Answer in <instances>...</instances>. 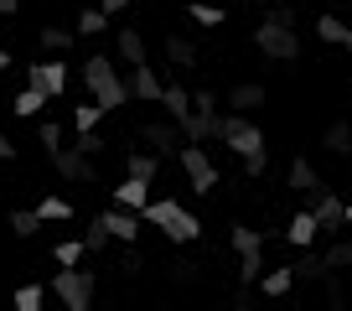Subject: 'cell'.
Returning a JSON list of instances; mask_svg holds the SVG:
<instances>
[{"instance_id": "obj_15", "label": "cell", "mask_w": 352, "mask_h": 311, "mask_svg": "<svg viewBox=\"0 0 352 311\" xmlns=\"http://www.w3.org/2000/svg\"><path fill=\"white\" fill-rule=\"evenodd\" d=\"M321 233V218H316V208H300L296 218H290V228H285V239L296 249H311V239Z\"/></svg>"}, {"instance_id": "obj_49", "label": "cell", "mask_w": 352, "mask_h": 311, "mask_svg": "<svg viewBox=\"0 0 352 311\" xmlns=\"http://www.w3.org/2000/svg\"><path fill=\"white\" fill-rule=\"evenodd\" d=\"M347 228H352V202H347Z\"/></svg>"}, {"instance_id": "obj_30", "label": "cell", "mask_w": 352, "mask_h": 311, "mask_svg": "<svg viewBox=\"0 0 352 311\" xmlns=\"http://www.w3.org/2000/svg\"><path fill=\"white\" fill-rule=\"evenodd\" d=\"M36 42H42V52H67V47H73V32H67V26H42Z\"/></svg>"}, {"instance_id": "obj_48", "label": "cell", "mask_w": 352, "mask_h": 311, "mask_svg": "<svg viewBox=\"0 0 352 311\" xmlns=\"http://www.w3.org/2000/svg\"><path fill=\"white\" fill-rule=\"evenodd\" d=\"M342 47H347V52H352V26H347V42H342Z\"/></svg>"}, {"instance_id": "obj_35", "label": "cell", "mask_w": 352, "mask_h": 311, "mask_svg": "<svg viewBox=\"0 0 352 311\" xmlns=\"http://www.w3.org/2000/svg\"><path fill=\"white\" fill-rule=\"evenodd\" d=\"M83 255H88V244H83V239H57V249H52V259H57V265H83Z\"/></svg>"}, {"instance_id": "obj_44", "label": "cell", "mask_w": 352, "mask_h": 311, "mask_svg": "<svg viewBox=\"0 0 352 311\" xmlns=\"http://www.w3.org/2000/svg\"><path fill=\"white\" fill-rule=\"evenodd\" d=\"M94 6H104L109 16H120V11H130V0H94Z\"/></svg>"}, {"instance_id": "obj_39", "label": "cell", "mask_w": 352, "mask_h": 311, "mask_svg": "<svg viewBox=\"0 0 352 311\" xmlns=\"http://www.w3.org/2000/svg\"><path fill=\"white\" fill-rule=\"evenodd\" d=\"M192 109H197V114H218L223 99H218L212 89H192Z\"/></svg>"}, {"instance_id": "obj_38", "label": "cell", "mask_w": 352, "mask_h": 311, "mask_svg": "<svg viewBox=\"0 0 352 311\" xmlns=\"http://www.w3.org/2000/svg\"><path fill=\"white\" fill-rule=\"evenodd\" d=\"M109 239H114V233L104 228V218H94V223H88V233H83V244H88V255H99V249L109 244Z\"/></svg>"}, {"instance_id": "obj_36", "label": "cell", "mask_w": 352, "mask_h": 311, "mask_svg": "<svg viewBox=\"0 0 352 311\" xmlns=\"http://www.w3.org/2000/svg\"><path fill=\"white\" fill-rule=\"evenodd\" d=\"M259 21H275V26H300V16H296V6H285V0H270Z\"/></svg>"}, {"instance_id": "obj_27", "label": "cell", "mask_w": 352, "mask_h": 311, "mask_svg": "<svg viewBox=\"0 0 352 311\" xmlns=\"http://www.w3.org/2000/svg\"><path fill=\"white\" fill-rule=\"evenodd\" d=\"M259 275H264V249H243V255H239V286L249 290Z\"/></svg>"}, {"instance_id": "obj_24", "label": "cell", "mask_w": 352, "mask_h": 311, "mask_svg": "<svg viewBox=\"0 0 352 311\" xmlns=\"http://www.w3.org/2000/svg\"><path fill=\"white\" fill-rule=\"evenodd\" d=\"M104 26H109V11H104V6H94V0H88L83 11H78V26H73V32H78V36H99Z\"/></svg>"}, {"instance_id": "obj_20", "label": "cell", "mask_w": 352, "mask_h": 311, "mask_svg": "<svg viewBox=\"0 0 352 311\" xmlns=\"http://www.w3.org/2000/svg\"><path fill=\"white\" fill-rule=\"evenodd\" d=\"M124 171L155 182V171H161V151H151V145H145V151H130V156H124Z\"/></svg>"}, {"instance_id": "obj_26", "label": "cell", "mask_w": 352, "mask_h": 311, "mask_svg": "<svg viewBox=\"0 0 352 311\" xmlns=\"http://www.w3.org/2000/svg\"><path fill=\"white\" fill-rule=\"evenodd\" d=\"M316 42L342 47V42H347V21H342V16H316Z\"/></svg>"}, {"instance_id": "obj_40", "label": "cell", "mask_w": 352, "mask_h": 311, "mask_svg": "<svg viewBox=\"0 0 352 311\" xmlns=\"http://www.w3.org/2000/svg\"><path fill=\"white\" fill-rule=\"evenodd\" d=\"M327 265H331V270H347V265H352V233L342 239V244L327 249Z\"/></svg>"}, {"instance_id": "obj_21", "label": "cell", "mask_w": 352, "mask_h": 311, "mask_svg": "<svg viewBox=\"0 0 352 311\" xmlns=\"http://www.w3.org/2000/svg\"><path fill=\"white\" fill-rule=\"evenodd\" d=\"M296 280H300L296 265H280V270H270V275H259V290L275 301V296H290V286H296Z\"/></svg>"}, {"instance_id": "obj_9", "label": "cell", "mask_w": 352, "mask_h": 311, "mask_svg": "<svg viewBox=\"0 0 352 311\" xmlns=\"http://www.w3.org/2000/svg\"><path fill=\"white\" fill-rule=\"evenodd\" d=\"M26 83H36V89H47L52 99H63L67 94V63H26Z\"/></svg>"}, {"instance_id": "obj_31", "label": "cell", "mask_w": 352, "mask_h": 311, "mask_svg": "<svg viewBox=\"0 0 352 311\" xmlns=\"http://www.w3.org/2000/svg\"><path fill=\"white\" fill-rule=\"evenodd\" d=\"M6 223H11V233H16V239H32V233L42 228L47 218H42V213H36V208H32V213H21V208H16L11 218H6Z\"/></svg>"}, {"instance_id": "obj_2", "label": "cell", "mask_w": 352, "mask_h": 311, "mask_svg": "<svg viewBox=\"0 0 352 311\" xmlns=\"http://www.w3.org/2000/svg\"><path fill=\"white\" fill-rule=\"evenodd\" d=\"M83 83H88V94H94L104 109H124V104L135 99V94H130V78H120V67H114L104 52L83 57Z\"/></svg>"}, {"instance_id": "obj_1", "label": "cell", "mask_w": 352, "mask_h": 311, "mask_svg": "<svg viewBox=\"0 0 352 311\" xmlns=\"http://www.w3.org/2000/svg\"><path fill=\"white\" fill-rule=\"evenodd\" d=\"M140 218L151 223V228H161L176 249H187V244H197V239H202V218H197V213H187L176 197H155V202H145Z\"/></svg>"}, {"instance_id": "obj_43", "label": "cell", "mask_w": 352, "mask_h": 311, "mask_svg": "<svg viewBox=\"0 0 352 311\" xmlns=\"http://www.w3.org/2000/svg\"><path fill=\"white\" fill-rule=\"evenodd\" d=\"M171 280H197V265H192V259H176V265H171Z\"/></svg>"}, {"instance_id": "obj_8", "label": "cell", "mask_w": 352, "mask_h": 311, "mask_svg": "<svg viewBox=\"0 0 352 311\" xmlns=\"http://www.w3.org/2000/svg\"><path fill=\"white\" fill-rule=\"evenodd\" d=\"M140 140L151 145V151L171 156V151H182V140H187V135H182V125H176V120H145V125H140Z\"/></svg>"}, {"instance_id": "obj_41", "label": "cell", "mask_w": 352, "mask_h": 311, "mask_svg": "<svg viewBox=\"0 0 352 311\" xmlns=\"http://www.w3.org/2000/svg\"><path fill=\"white\" fill-rule=\"evenodd\" d=\"M270 171V151H254V156H243V177H264Z\"/></svg>"}, {"instance_id": "obj_19", "label": "cell", "mask_w": 352, "mask_h": 311, "mask_svg": "<svg viewBox=\"0 0 352 311\" xmlns=\"http://www.w3.org/2000/svg\"><path fill=\"white\" fill-rule=\"evenodd\" d=\"M114 52L124 57V63H145V32H135V26H120V32H114Z\"/></svg>"}, {"instance_id": "obj_42", "label": "cell", "mask_w": 352, "mask_h": 311, "mask_svg": "<svg viewBox=\"0 0 352 311\" xmlns=\"http://www.w3.org/2000/svg\"><path fill=\"white\" fill-rule=\"evenodd\" d=\"M73 145H78V151H83V156H99V151H104L99 130H78V140H73Z\"/></svg>"}, {"instance_id": "obj_45", "label": "cell", "mask_w": 352, "mask_h": 311, "mask_svg": "<svg viewBox=\"0 0 352 311\" xmlns=\"http://www.w3.org/2000/svg\"><path fill=\"white\" fill-rule=\"evenodd\" d=\"M0 161H16V145L6 140V130H0Z\"/></svg>"}, {"instance_id": "obj_16", "label": "cell", "mask_w": 352, "mask_h": 311, "mask_svg": "<svg viewBox=\"0 0 352 311\" xmlns=\"http://www.w3.org/2000/svg\"><path fill=\"white\" fill-rule=\"evenodd\" d=\"M145 192H151V182H145V177H130V171H124V182L114 187V202H120V208H130V213H145V202H151Z\"/></svg>"}, {"instance_id": "obj_47", "label": "cell", "mask_w": 352, "mask_h": 311, "mask_svg": "<svg viewBox=\"0 0 352 311\" xmlns=\"http://www.w3.org/2000/svg\"><path fill=\"white\" fill-rule=\"evenodd\" d=\"M11 63H16V57L6 52V47H0V73H11Z\"/></svg>"}, {"instance_id": "obj_13", "label": "cell", "mask_w": 352, "mask_h": 311, "mask_svg": "<svg viewBox=\"0 0 352 311\" xmlns=\"http://www.w3.org/2000/svg\"><path fill=\"white\" fill-rule=\"evenodd\" d=\"M161 109H166V120H187L192 114V94H187V83L182 78H166V94H161Z\"/></svg>"}, {"instance_id": "obj_14", "label": "cell", "mask_w": 352, "mask_h": 311, "mask_svg": "<svg viewBox=\"0 0 352 311\" xmlns=\"http://www.w3.org/2000/svg\"><path fill=\"white\" fill-rule=\"evenodd\" d=\"M311 208H316V218H321V233H337L342 223H347V202H342L337 192H321Z\"/></svg>"}, {"instance_id": "obj_18", "label": "cell", "mask_w": 352, "mask_h": 311, "mask_svg": "<svg viewBox=\"0 0 352 311\" xmlns=\"http://www.w3.org/2000/svg\"><path fill=\"white\" fill-rule=\"evenodd\" d=\"M166 63H171L176 73H192V67H197V42H187V36H166Z\"/></svg>"}, {"instance_id": "obj_12", "label": "cell", "mask_w": 352, "mask_h": 311, "mask_svg": "<svg viewBox=\"0 0 352 311\" xmlns=\"http://www.w3.org/2000/svg\"><path fill=\"white\" fill-rule=\"evenodd\" d=\"M130 94H135L140 104H161L166 78H155V67H151V63H135V67H130Z\"/></svg>"}, {"instance_id": "obj_5", "label": "cell", "mask_w": 352, "mask_h": 311, "mask_svg": "<svg viewBox=\"0 0 352 311\" xmlns=\"http://www.w3.org/2000/svg\"><path fill=\"white\" fill-rule=\"evenodd\" d=\"M254 47H259L270 63H296V57H300L296 26H275V21H259V26H254Z\"/></svg>"}, {"instance_id": "obj_34", "label": "cell", "mask_w": 352, "mask_h": 311, "mask_svg": "<svg viewBox=\"0 0 352 311\" xmlns=\"http://www.w3.org/2000/svg\"><path fill=\"white\" fill-rule=\"evenodd\" d=\"M104 114H109V109H104L99 99H94V104H78V109H73V130H99Z\"/></svg>"}, {"instance_id": "obj_28", "label": "cell", "mask_w": 352, "mask_h": 311, "mask_svg": "<svg viewBox=\"0 0 352 311\" xmlns=\"http://www.w3.org/2000/svg\"><path fill=\"white\" fill-rule=\"evenodd\" d=\"M296 275H300V280H327V275H331V265H327V249H321V255H311V249H306V255L296 259Z\"/></svg>"}, {"instance_id": "obj_3", "label": "cell", "mask_w": 352, "mask_h": 311, "mask_svg": "<svg viewBox=\"0 0 352 311\" xmlns=\"http://www.w3.org/2000/svg\"><path fill=\"white\" fill-rule=\"evenodd\" d=\"M94 290H99V275H94V270L57 265V275H52V296L63 301L67 311H88V306H94Z\"/></svg>"}, {"instance_id": "obj_29", "label": "cell", "mask_w": 352, "mask_h": 311, "mask_svg": "<svg viewBox=\"0 0 352 311\" xmlns=\"http://www.w3.org/2000/svg\"><path fill=\"white\" fill-rule=\"evenodd\" d=\"M187 16H192L197 26H208V32H212V26H223V21H228V16H223L218 6H208V0H187Z\"/></svg>"}, {"instance_id": "obj_25", "label": "cell", "mask_w": 352, "mask_h": 311, "mask_svg": "<svg viewBox=\"0 0 352 311\" xmlns=\"http://www.w3.org/2000/svg\"><path fill=\"white\" fill-rule=\"evenodd\" d=\"M264 239H270V233H264V228H249V223H233V233H228L233 255H243V249H264Z\"/></svg>"}, {"instance_id": "obj_7", "label": "cell", "mask_w": 352, "mask_h": 311, "mask_svg": "<svg viewBox=\"0 0 352 311\" xmlns=\"http://www.w3.org/2000/svg\"><path fill=\"white\" fill-rule=\"evenodd\" d=\"M47 161H52V171L63 182H94V177H99V171H94V156H83L78 145H63V151L47 156Z\"/></svg>"}, {"instance_id": "obj_10", "label": "cell", "mask_w": 352, "mask_h": 311, "mask_svg": "<svg viewBox=\"0 0 352 311\" xmlns=\"http://www.w3.org/2000/svg\"><path fill=\"white\" fill-rule=\"evenodd\" d=\"M285 182H290V192H300V197H306V208H311V202H316V197H321V192H327V187H321V171H316V167H311L306 156H296V161H290V171H285Z\"/></svg>"}, {"instance_id": "obj_6", "label": "cell", "mask_w": 352, "mask_h": 311, "mask_svg": "<svg viewBox=\"0 0 352 311\" xmlns=\"http://www.w3.org/2000/svg\"><path fill=\"white\" fill-rule=\"evenodd\" d=\"M182 171H187L197 197H208V192L218 187V167H212V156L202 151V140H182Z\"/></svg>"}, {"instance_id": "obj_11", "label": "cell", "mask_w": 352, "mask_h": 311, "mask_svg": "<svg viewBox=\"0 0 352 311\" xmlns=\"http://www.w3.org/2000/svg\"><path fill=\"white\" fill-rule=\"evenodd\" d=\"M99 218H104V228H109L114 239H120V244H135V239H140V228H145V218H140V213L120 208V202H114L109 213H99Z\"/></svg>"}, {"instance_id": "obj_4", "label": "cell", "mask_w": 352, "mask_h": 311, "mask_svg": "<svg viewBox=\"0 0 352 311\" xmlns=\"http://www.w3.org/2000/svg\"><path fill=\"white\" fill-rule=\"evenodd\" d=\"M212 140H223L239 161H243V156H254V151H270V145H264V130L249 120V114H239V109L218 114V135H212Z\"/></svg>"}, {"instance_id": "obj_22", "label": "cell", "mask_w": 352, "mask_h": 311, "mask_svg": "<svg viewBox=\"0 0 352 311\" xmlns=\"http://www.w3.org/2000/svg\"><path fill=\"white\" fill-rule=\"evenodd\" d=\"M47 99H52V94H47V89H36V83H26V89H21V94H16V99H11V109L21 114V120H36Z\"/></svg>"}, {"instance_id": "obj_23", "label": "cell", "mask_w": 352, "mask_h": 311, "mask_svg": "<svg viewBox=\"0 0 352 311\" xmlns=\"http://www.w3.org/2000/svg\"><path fill=\"white\" fill-rule=\"evenodd\" d=\"M321 145H327L331 156H347L352 151V120H331L327 135H321Z\"/></svg>"}, {"instance_id": "obj_32", "label": "cell", "mask_w": 352, "mask_h": 311, "mask_svg": "<svg viewBox=\"0 0 352 311\" xmlns=\"http://www.w3.org/2000/svg\"><path fill=\"white\" fill-rule=\"evenodd\" d=\"M36 213H42L47 223H67V218H73V202L52 192V197H42V202H36Z\"/></svg>"}, {"instance_id": "obj_33", "label": "cell", "mask_w": 352, "mask_h": 311, "mask_svg": "<svg viewBox=\"0 0 352 311\" xmlns=\"http://www.w3.org/2000/svg\"><path fill=\"white\" fill-rule=\"evenodd\" d=\"M42 301H47V286H16L11 306L16 311H42Z\"/></svg>"}, {"instance_id": "obj_37", "label": "cell", "mask_w": 352, "mask_h": 311, "mask_svg": "<svg viewBox=\"0 0 352 311\" xmlns=\"http://www.w3.org/2000/svg\"><path fill=\"white\" fill-rule=\"evenodd\" d=\"M36 140H42L47 156H57V151H63V125H57V120H42V125H36Z\"/></svg>"}, {"instance_id": "obj_46", "label": "cell", "mask_w": 352, "mask_h": 311, "mask_svg": "<svg viewBox=\"0 0 352 311\" xmlns=\"http://www.w3.org/2000/svg\"><path fill=\"white\" fill-rule=\"evenodd\" d=\"M0 16H21V0H0Z\"/></svg>"}, {"instance_id": "obj_17", "label": "cell", "mask_w": 352, "mask_h": 311, "mask_svg": "<svg viewBox=\"0 0 352 311\" xmlns=\"http://www.w3.org/2000/svg\"><path fill=\"white\" fill-rule=\"evenodd\" d=\"M259 104H270L264 83H233V89H228V109H239V114H254Z\"/></svg>"}]
</instances>
